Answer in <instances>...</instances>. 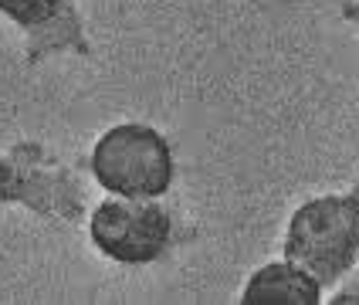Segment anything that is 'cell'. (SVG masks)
I'll list each match as a JSON object with an SVG mask.
<instances>
[{
    "instance_id": "6da1fadb",
    "label": "cell",
    "mask_w": 359,
    "mask_h": 305,
    "mask_svg": "<svg viewBox=\"0 0 359 305\" xmlns=\"http://www.w3.org/2000/svg\"><path fill=\"white\" fill-rule=\"evenodd\" d=\"M359 255V197L329 194L305 201L288 221L285 258L319 285H336Z\"/></svg>"
},
{
    "instance_id": "7a4b0ae2",
    "label": "cell",
    "mask_w": 359,
    "mask_h": 305,
    "mask_svg": "<svg viewBox=\"0 0 359 305\" xmlns=\"http://www.w3.org/2000/svg\"><path fill=\"white\" fill-rule=\"evenodd\" d=\"M92 177L112 197L160 201L173 183V153L160 129L119 122L92 146Z\"/></svg>"
},
{
    "instance_id": "277c9868",
    "label": "cell",
    "mask_w": 359,
    "mask_h": 305,
    "mask_svg": "<svg viewBox=\"0 0 359 305\" xmlns=\"http://www.w3.org/2000/svg\"><path fill=\"white\" fill-rule=\"evenodd\" d=\"M20 201L34 207L38 214L72 217L81 210V194L75 173L61 170L58 163H48L38 149H14L0 153V203Z\"/></svg>"
},
{
    "instance_id": "52a82bcc",
    "label": "cell",
    "mask_w": 359,
    "mask_h": 305,
    "mask_svg": "<svg viewBox=\"0 0 359 305\" xmlns=\"http://www.w3.org/2000/svg\"><path fill=\"white\" fill-rule=\"evenodd\" d=\"M332 302H359V271H356V282L346 285V288H339Z\"/></svg>"
},
{
    "instance_id": "8992f818",
    "label": "cell",
    "mask_w": 359,
    "mask_h": 305,
    "mask_svg": "<svg viewBox=\"0 0 359 305\" xmlns=\"http://www.w3.org/2000/svg\"><path fill=\"white\" fill-rule=\"evenodd\" d=\"M322 285L288 258L261 264L241 288L244 305H316Z\"/></svg>"
},
{
    "instance_id": "5b68a950",
    "label": "cell",
    "mask_w": 359,
    "mask_h": 305,
    "mask_svg": "<svg viewBox=\"0 0 359 305\" xmlns=\"http://www.w3.org/2000/svg\"><path fill=\"white\" fill-rule=\"evenodd\" d=\"M0 14L24 27L31 55H55L81 44L79 14L68 0H0Z\"/></svg>"
},
{
    "instance_id": "3957f363",
    "label": "cell",
    "mask_w": 359,
    "mask_h": 305,
    "mask_svg": "<svg viewBox=\"0 0 359 305\" xmlns=\"http://www.w3.org/2000/svg\"><path fill=\"white\" fill-rule=\"evenodd\" d=\"M88 238L109 262L149 264L170 248L173 221L156 201L109 197L92 210Z\"/></svg>"
}]
</instances>
